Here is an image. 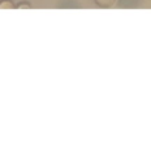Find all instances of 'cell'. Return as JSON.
<instances>
[{"label":"cell","instance_id":"cell-1","mask_svg":"<svg viewBox=\"0 0 151 148\" xmlns=\"http://www.w3.org/2000/svg\"><path fill=\"white\" fill-rule=\"evenodd\" d=\"M94 1L100 8H111L115 5L116 0H94Z\"/></svg>","mask_w":151,"mask_h":148},{"label":"cell","instance_id":"cell-2","mask_svg":"<svg viewBox=\"0 0 151 148\" xmlns=\"http://www.w3.org/2000/svg\"><path fill=\"white\" fill-rule=\"evenodd\" d=\"M16 5L12 0H0V9H14Z\"/></svg>","mask_w":151,"mask_h":148},{"label":"cell","instance_id":"cell-3","mask_svg":"<svg viewBox=\"0 0 151 148\" xmlns=\"http://www.w3.org/2000/svg\"><path fill=\"white\" fill-rule=\"evenodd\" d=\"M16 8L17 9H31V4L30 3H20V4H17L16 5Z\"/></svg>","mask_w":151,"mask_h":148}]
</instances>
